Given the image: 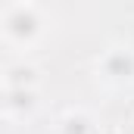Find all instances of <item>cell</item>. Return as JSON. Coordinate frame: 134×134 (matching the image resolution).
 Segmentation results:
<instances>
[{
    "mask_svg": "<svg viewBox=\"0 0 134 134\" xmlns=\"http://www.w3.org/2000/svg\"><path fill=\"white\" fill-rule=\"evenodd\" d=\"M50 31V16L37 3H6L0 6V37L13 50L25 56V50L37 47Z\"/></svg>",
    "mask_w": 134,
    "mask_h": 134,
    "instance_id": "obj_1",
    "label": "cell"
},
{
    "mask_svg": "<svg viewBox=\"0 0 134 134\" xmlns=\"http://www.w3.org/2000/svg\"><path fill=\"white\" fill-rule=\"evenodd\" d=\"M41 109V87H19V91H6L3 87V115L9 119H31Z\"/></svg>",
    "mask_w": 134,
    "mask_h": 134,
    "instance_id": "obj_4",
    "label": "cell"
},
{
    "mask_svg": "<svg viewBox=\"0 0 134 134\" xmlns=\"http://www.w3.org/2000/svg\"><path fill=\"white\" fill-rule=\"evenodd\" d=\"M0 115H3V84H0Z\"/></svg>",
    "mask_w": 134,
    "mask_h": 134,
    "instance_id": "obj_6",
    "label": "cell"
},
{
    "mask_svg": "<svg viewBox=\"0 0 134 134\" xmlns=\"http://www.w3.org/2000/svg\"><path fill=\"white\" fill-rule=\"evenodd\" d=\"M53 134H97V115L84 106H72L53 122Z\"/></svg>",
    "mask_w": 134,
    "mask_h": 134,
    "instance_id": "obj_5",
    "label": "cell"
},
{
    "mask_svg": "<svg viewBox=\"0 0 134 134\" xmlns=\"http://www.w3.org/2000/svg\"><path fill=\"white\" fill-rule=\"evenodd\" d=\"M0 84L6 91H19V87H41V66L28 56H16L13 63H6L0 72Z\"/></svg>",
    "mask_w": 134,
    "mask_h": 134,
    "instance_id": "obj_3",
    "label": "cell"
},
{
    "mask_svg": "<svg viewBox=\"0 0 134 134\" xmlns=\"http://www.w3.org/2000/svg\"><path fill=\"white\" fill-rule=\"evenodd\" d=\"M97 81L106 87H131L134 84V44L131 41H112L106 44L94 63Z\"/></svg>",
    "mask_w": 134,
    "mask_h": 134,
    "instance_id": "obj_2",
    "label": "cell"
}]
</instances>
